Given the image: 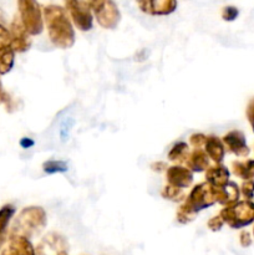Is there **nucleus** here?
Instances as JSON below:
<instances>
[{
	"mask_svg": "<svg viewBox=\"0 0 254 255\" xmlns=\"http://www.w3.org/2000/svg\"><path fill=\"white\" fill-rule=\"evenodd\" d=\"M242 194L244 196L247 202L252 203L254 206V182L252 181H246L243 184H242L241 188Z\"/></svg>",
	"mask_w": 254,
	"mask_h": 255,
	"instance_id": "obj_23",
	"label": "nucleus"
},
{
	"mask_svg": "<svg viewBox=\"0 0 254 255\" xmlns=\"http://www.w3.org/2000/svg\"><path fill=\"white\" fill-rule=\"evenodd\" d=\"M162 197L164 199H169L172 202H181L186 199V194H184L183 189L171 186V184H167L164 187L163 191H162Z\"/></svg>",
	"mask_w": 254,
	"mask_h": 255,
	"instance_id": "obj_21",
	"label": "nucleus"
},
{
	"mask_svg": "<svg viewBox=\"0 0 254 255\" xmlns=\"http://www.w3.org/2000/svg\"><path fill=\"white\" fill-rule=\"evenodd\" d=\"M204 151L207 152L208 157L214 162V163H222V161H223L224 158V153H226V148H224L223 142L216 136L206 137Z\"/></svg>",
	"mask_w": 254,
	"mask_h": 255,
	"instance_id": "obj_17",
	"label": "nucleus"
},
{
	"mask_svg": "<svg viewBox=\"0 0 254 255\" xmlns=\"http://www.w3.org/2000/svg\"><path fill=\"white\" fill-rule=\"evenodd\" d=\"M206 137L207 136H204V134L202 133H194L192 134L191 138H189V142H191V144L194 147V148H197V147H204Z\"/></svg>",
	"mask_w": 254,
	"mask_h": 255,
	"instance_id": "obj_27",
	"label": "nucleus"
},
{
	"mask_svg": "<svg viewBox=\"0 0 254 255\" xmlns=\"http://www.w3.org/2000/svg\"><path fill=\"white\" fill-rule=\"evenodd\" d=\"M19 16L30 35L41 34L44 29L41 10L36 0H17Z\"/></svg>",
	"mask_w": 254,
	"mask_h": 255,
	"instance_id": "obj_6",
	"label": "nucleus"
},
{
	"mask_svg": "<svg viewBox=\"0 0 254 255\" xmlns=\"http://www.w3.org/2000/svg\"><path fill=\"white\" fill-rule=\"evenodd\" d=\"M10 37L15 52H25L31 46V39L27 30L25 29L20 16H15L10 24Z\"/></svg>",
	"mask_w": 254,
	"mask_h": 255,
	"instance_id": "obj_9",
	"label": "nucleus"
},
{
	"mask_svg": "<svg viewBox=\"0 0 254 255\" xmlns=\"http://www.w3.org/2000/svg\"><path fill=\"white\" fill-rule=\"evenodd\" d=\"M57 255H67V253H66V252H61V253L57 254Z\"/></svg>",
	"mask_w": 254,
	"mask_h": 255,
	"instance_id": "obj_32",
	"label": "nucleus"
},
{
	"mask_svg": "<svg viewBox=\"0 0 254 255\" xmlns=\"http://www.w3.org/2000/svg\"><path fill=\"white\" fill-rule=\"evenodd\" d=\"M65 5L77 29L81 31L92 29V15L86 0H65Z\"/></svg>",
	"mask_w": 254,
	"mask_h": 255,
	"instance_id": "obj_7",
	"label": "nucleus"
},
{
	"mask_svg": "<svg viewBox=\"0 0 254 255\" xmlns=\"http://www.w3.org/2000/svg\"><path fill=\"white\" fill-rule=\"evenodd\" d=\"M219 216L231 228H243L254 222V206L247 201L236 202L224 207Z\"/></svg>",
	"mask_w": 254,
	"mask_h": 255,
	"instance_id": "obj_4",
	"label": "nucleus"
},
{
	"mask_svg": "<svg viewBox=\"0 0 254 255\" xmlns=\"http://www.w3.org/2000/svg\"><path fill=\"white\" fill-rule=\"evenodd\" d=\"M253 233H254V229H253Z\"/></svg>",
	"mask_w": 254,
	"mask_h": 255,
	"instance_id": "obj_33",
	"label": "nucleus"
},
{
	"mask_svg": "<svg viewBox=\"0 0 254 255\" xmlns=\"http://www.w3.org/2000/svg\"><path fill=\"white\" fill-rule=\"evenodd\" d=\"M42 169H44L45 173L47 174H55V173H65L67 172L69 167L67 163L64 161H46L42 164Z\"/></svg>",
	"mask_w": 254,
	"mask_h": 255,
	"instance_id": "obj_22",
	"label": "nucleus"
},
{
	"mask_svg": "<svg viewBox=\"0 0 254 255\" xmlns=\"http://www.w3.org/2000/svg\"><path fill=\"white\" fill-rule=\"evenodd\" d=\"M86 2L104 29H115L119 25L121 14L114 0H86Z\"/></svg>",
	"mask_w": 254,
	"mask_h": 255,
	"instance_id": "obj_5",
	"label": "nucleus"
},
{
	"mask_svg": "<svg viewBox=\"0 0 254 255\" xmlns=\"http://www.w3.org/2000/svg\"><path fill=\"white\" fill-rule=\"evenodd\" d=\"M35 144V141L34 139L29 138V137H22L21 139H20V146L22 147V148H30V147H32Z\"/></svg>",
	"mask_w": 254,
	"mask_h": 255,
	"instance_id": "obj_30",
	"label": "nucleus"
},
{
	"mask_svg": "<svg viewBox=\"0 0 254 255\" xmlns=\"http://www.w3.org/2000/svg\"><path fill=\"white\" fill-rule=\"evenodd\" d=\"M217 203L216 187L211 186L208 182L199 183L192 188L191 193L187 196L184 203L177 212V221L182 224L191 223L198 212Z\"/></svg>",
	"mask_w": 254,
	"mask_h": 255,
	"instance_id": "obj_2",
	"label": "nucleus"
},
{
	"mask_svg": "<svg viewBox=\"0 0 254 255\" xmlns=\"http://www.w3.org/2000/svg\"><path fill=\"white\" fill-rule=\"evenodd\" d=\"M139 9L149 15H169L177 9V0H136Z\"/></svg>",
	"mask_w": 254,
	"mask_h": 255,
	"instance_id": "obj_10",
	"label": "nucleus"
},
{
	"mask_svg": "<svg viewBox=\"0 0 254 255\" xmlns=\"http://www.w3.org/2000/svg\"><path fill=\"white\" fill-rule=\"evenodd\" d=\"M15 213V208L11 204H5L0 208V247L4 243L5 237H6V228L9 222L11 221L12 216Z\"/></svg>",
	"mask_w": 254,
	"mask_h": 255,
	"instance_id": "obj_19",
	"label": "nucleus"
},
{
	"mask_svg": "<svg viewBox=\"0 0 254 255\" xmlns=\"http://www.w3.org/2000/svg\"><path fill=\"white\" fill-rule=\"evenodd\" d=\"M44 17L49 37L55 46L69 49L75 44V31L67 12L59 5H47L44 7Z\"/></svg>",
	"mask_w": 254,
	"mask_h": 255,
	"instance_id": "obj_1",
	"label": "nucleus"
},
{
	"mask_svg": "<svg viewBox=\"0 0 254 255\" xmlns=\"http://www.w3.org/2000/svg\"><path fill=\"white\" fill-rule=\"evenodd\" d=\"M238 15L239 10L236 6H226L223 9V11H222V17L226 21H233V20H236L238 17Z\"/></svg>",
	"mask_w": 254,
	"mask_h": 255,
	"instance_id": "obj_25",
	"label": "nucleus"
},
{
	"mask_svg": "<svg viewBox=\"0 0 254 255\" xmlns=\"http://www.w3.org/2000/svg\"><path fill=\"white\" fill-rule=\"evenodd\" d=\"M241 244L242 247H244V248H247V247H249L252 244V238H251V234L248 233V232H242L241 233Z\"/></svg>",
	"mask_w": 254,
	"mask_h": 255,
	"instance_id": "obj_29",
	"label": "nucleus"
},
{
	"mask_svg": "<svg viewBox=\"0 0 254 255\" xmlns=\"http://www.w3.org/2000/svg\"><path fill=\"white\" fill-rule=\"evenodd\" d=\"M67 243L64 237L56 233H50L42 238L36 248L37 255H57L61 252H66Z\"/></svg>",
	"mask_w": 254,
	"mask_h": 255,
	"instance_id": "obj_11",
	"label": "nucleus"
},
{
	"mask_svg": "<svg viewBox=\"0 0 254 255\" xmlns=\"http://www.w3.org/2000/svg\"><path fill=\"white\" fill-rule=\"evenodd\" d=\"M168 184L178 188H188L193 183V173L189 168L182 166H172L166 169Z\"/></svg>",
	"mask_w": 254,
	"mask_h": 255,
	"instance_id": "obj_13",
	"label": "nucleus"
},
{
	"mask_svg": "<svg viewBox=\"0 0 254 255\" xmlns=\"http://www.w3.org/2000/svg\"><path fill=\"white\" fill-rule=\"evenodd\" d=\"M223 224H224V221L222 219V217L216 216V217H213L212 219H209L208 228L211 229L212 232H218V231H221L222 227H223Z\"/></svg>",
	"mask_w": 254,
	"mask_h": 255,
	"instance_id": "obj_26",
	"label": "nucleus"
},
{
	"mask_svg": "<svg viewBox=\"0 0 254 255\" xmlns=\"http://www.w3.org/2000/svg\"><path fill=\"white\" fill-rule=\"evenodd\" d=\"M15 50L11 44L10 32L2 24H0V75L11 71L14 66Z\"/></svg>",
	"mask_w": 254,
	"mask_h": 255,
	"instance_id": "obj_8",
	"label": "nucleus"
},
{
	"mask_svg": "<svg viewBox=\"0 0 254 255\" xmlns=\"http://www.w3.org/2000/svg\"><path fill=\"white\" fill-rule=\"evenodd\" d=\"M151 168L153 169V171H163V169H167V164L163 163V162H158V163H153L151 166Z\"/></svg>",
	"mask_w": 254,
	"mask_h": 255,
	"instance_id": "obj_31",
	"label": "nucleus"
},
{
	"mask_svg": "<svg viewBox=\"0 0 254 255\" xmlns=\"http://www.w3.org/2000/svg\"><path fill=\"white\" fill-rule=\"evenodd\" d=\"M188 156H189L188 144L184 143V142H178V143H176L173 147H172L171 151L168 152L169 161L178 164L186 163Z\"/></svg>",
	"mask_w": 254,
	"mask_h": 255,
	"instance_id": "obj_20",
	"label": "nucleus"
},
{
	"mask_svg": "<svg viewBox=\"0 0 254 255\" xmlns=\"http://www.w3.org/2000/svg\"><path fill=\"white\" fill-rule=\"evenodd\" d=\"M1 255H35V251L29 238L14 236L10 237V242L1 252Z\"/></svg>",
	"mask_w": 254,
	"mask_h": 255,
	"instance_id": "obj_14",
	"label": "nucleus"
},
{
	"mask_svg": "<svg viewBox=\"0 0 254 255\" xmlns=\"http://www.w3.org/2000/svg\"><path fill=\"white\" fill-rule=\"evenodd\" d=\"M232 171L239 178L244 181H251L254 178V159L234 161L232 163Z\"/></svg>",
	"mask_w": 254,
	"mask_h": 255,
	"instance_id": "obj_18",
	"label": "nucleus"
},
{
	"mask_svg": "<svg viewBox=\"0 0 254 255\" xmlns=\"http://www.w3.org/2000/svg\"><path fill=\"white\" fill-rule=\"evenodd\" d=\"M206 181L213 187H224L229 182V171L222 163H216L206 171Z\"/></svg>",
	"mask_w": 254,
	"mask_h": 255,
	"instance_id": "obj_16",
	"label": "nucleus"
},
{
	"mask_svg": "<svg viewBox=\"0 0 254 255\" xmlns=\"http://www.w3.org/2000/svg\"><path fill=\"white\" fill-rule=\"evenodd\" d=\"M187 168L192 172H203L209 168V157L202 147H197L189 152V156L186 161Z\"/></svg>",
	"mask_w": 254,
	"mask_h": 255,
	"instance_id": "obj_15",
	"label": "nucleus"
},
{
	"mask_svg": "<svg viewBox=\"0 0 254 255\" xmlns=\"http://www.w3.org/2000/svg\"><path fill=\"white\" fill-rule=\"evenodd\" d=\"M247 119H248L249 124L254 131V99H252L247 106Z\"/></svg>",
	"mask_w": 254,
	"mask_h": 255,
	"instance_id": "obj_28",
	"label": "nucleus"
},
{
	"mask_svg": "<svg viewBox=\"0 0 254 255\" xmlns=\"http://www.w3.org/2000/svg\"><path fill=\"white\" fill-rule=\"evenodd\" d=\"M46 226V213L41 207L24 208L15 219L11 228V237L22 236L30 238L39 234Z\"/></svg>",
	"mask_w": 254,
	"mask_h": 255,
	"instance_id": "obj_3",
	"label": "nucleus"
},
{
	"mask_svg": "<svg viewBox=\"0 0 254 255\" xmlns=\"http://www.w3.org/2000/svg\"><path fill=\"white\" fill-rule=\"evenodd\" d=\"M222 142H223L224 147H227V149L231 153L236 154L238 157H247L249 152H251L243 132L238 131V129H233V131L228 132L223 137V141Z\"/></svg>",
	"mask_w": 254,
	"mask_h": 255,
	"instance_id": "obj_12",
	"label": "nucleus"
},
{
	"mask_svg": "<svg viewBox=\"0 0 254 255\" xmlns=\"http://www.w3.org/2000/svg\"><path fill=\"white\" fill-rule=\"evenodd\" d=\"M0 105H4L5 109H6V111H9V112H11L15 107L14 100H12L11 96H10V95L7 94L4 89H2L1 81H0Z\"/></svg>",
	"mask_w": 254,
	"mask_h": 255,
	"instance_id": "obj_24",
	"label": "nucleus"
}]
</instances>
